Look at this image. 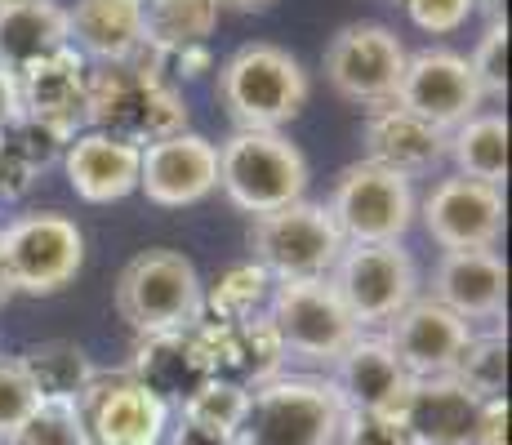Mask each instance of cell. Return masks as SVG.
<instances>
[{"label": "cell", "instance_id": "4dcf8cb0", "mask_svg": "<svg viewBox=\"0 0 512 445\" xmlns=\"http://www.w3.org/2000/svg\"><path fill=\"white\" fill-rule=\"evenodd\" d=\"M450 379L464 392H472L481 405L486 401H504L508 397V334L490 330V334H472L459 352Z\"/></svg>", "mask_w": 512, "mask_h": 445}, {"label": "cell", "instance_id": "f35d334b", "mask_svg": "<svg viewBox=\"0 0 512 445\" xmlns=\"http://www.w3.org/2000/svg\"><path fill=\"white\" fill-rule=\"evenodd\" d=\"M36 178H41V174H36L32 165H27V161H18V156L9 152L5 143H0V205H14V201H23V196L36 187Z\"/></svg>", "mask_w": 512, "mask_h": 445}, {"label": "cell", "instance_id": "7402d4cb", "mask_svg": "<svg viewBox=\"0 0 512 445\" xmlns=\"http://www.w3.org/2000/svg\"><path fill=\"white\" fill-rule=\"evenodd\" d=\"M361 143H366V161L383 165V170L401 178H419L446 156V134L437 125L419 121L401 103H383L366 112L361 125Z\"/></svg>", "mask_w": 512, "mask_h": 445}, {"label": "cell", "instance_id": "d590c367", "mask_svg": "<svg viewBox=\"0 0 512 445\" xmlns=\"http://www.w3.org/2000/svg\"><path fill=\"white\" fill-rule=\"evenodd\" d=\"M36 405H41V397H36L32 379L23 374V365L0 356V437L5 441L14 437V432L32 419Z\"/></svg>", "mask_w": 512, "mask_h": 445}, {"label": "cell", "instance_id": "f1b7e54d", "mask_svg": "<svg viewBox=\"0 0 512 445\" xmlns=\"http://www.w3.org/2000/svg\"><path fill=\"white\" fill-rule=\"evenodd\" d=\"M446 152L464 178L504 187L508 178V116L504 112H477L459 130L446 134Z\"/></svg>", "mask_w": 512, "mask_h": 445}, {"label": "cell", "instance_id": "8fae6325", "mask_svg": "<svg viewBox=\"0 0 512 445\" xmlns=\"http://www.w3.org/2000/svg\"><path fill=\"white\" fill-rule=\"evenodd\" d=\"M401 72H406V45L383 23H348L326 45V81L357 107L392 103Z\"/></svg>", "mask_w": 512, "mask_h": 445}, {"label": "cell", "instance_id": "4fadbf2b", "mask_svg": "<svg viewBox=\"0 0 512 445\" xmlns=\"http://www.w3.org/2000/svg\"><path fill=\"white\" fill-rule=\"evenodd\" d=\"M423 232L446 250H495L504 236V187L450 174L419 201Z\"/></svg>", "mask_w": 512, "mask_h": 445}, {"label": "cell", "instance_id": "7dc6e473", "mask_svg": "<svg viewBox=\"0 0 512 445\" xmlns=\"http://www.w3.org/2000/svg\"><path fill=\"white\" fill-rule=\"evenodd\" d=\"M0 143H5V130H0Z\"/></svg>", "mask_w": 512, "mask_h": 445}, {"label": "cell", "instance_id": "30bf717a", "mask_svg": "<svg viewBox=\"0 0 512 445\" xmlns=\"http://www.w3.org/2000/svg\"><path fill=\"white\" fill-rule=\"evenodd\" d=\"M268 321L277 330L285 356H303V361H334L352 339H357V321L339 303L330 276L317 281H277L268 299Z\"/></svg>", "mask_w": 512, "mask_h": 445}, {"label": "cell", "instance_id": "d4e9b609", "mask_svg": "<svg viewBox=\"0 0 512 445\" xmlns=\"http://www.w3.org/2000/svg\"><path fill=\"white\" fill-rule=\"evenodd\" d=\"M67 41L94 63H125L143 49L139 0H76L67 9Z\"/></svg>", "mask_w": 512, "mask_h": 445}, {"label": "cell", "instance_id": "ffe728a7", "mask_svg": "<svg viewBox=\"0 0 512 445\" xmlns=\"http://www.w3.org/2000/svg\"><path fill=\"white\" fill-rule=\"evenodd\" d=\"M388 348L397 352L401 370L410 379H432V374H450L464 352V343L472 339V325H464L455 312H446L432 299L406 303L397 316L388 321Z\"/></svg>", "mask_w": 512, "mask_h": 445}, {"label": "cell", "instance_id": "60d3db41", "mask_svg": "<svg viewBox=\"0 0 512 445\" xmlns=\"http://www.w3.org/2000/svg\"><path fill=\"white\" fill-rule=\"evenodd\" d=\"M477 445H508V397L481 405L477 423Z\"/></svg>", "mask_w": 512, "mask_h": 445}, {"label": "cell", "instance_id": "b9f144b4", "mask_svg": "<svg viewBox=\"0 0 512 445\" xmlns=\"http://www.w3.org/2000/svg\"><path fill=\"white\" fill-rule=\"evenodd\" d=\"M18 116H23V103H18V76H9L5 67H0V130L14 125Z\"/></svg>", "mask_w": 512, "mask_h": 445}, {"label": "cell", "instance_id": "bcb514c9", "mask_svg": "<svg viewBox=\"0 0 512 445\" xmlns=\"http://www.w3.org/2000/svg\"><path fill=\"white\" fill-rule=\"evenodd\" d=\"M388 5H406V0H388Z\"/></svg>", "mask_w": 512, "mask_h": 445}, {"label": "cell", "instance_id": "5b68a950", "mask_svg": "<svg viewBox=\"0 0 512 445\" xmlns=\"http://www.w3.org/2000/svg\"><path fill=\"white\" fill-rule=\"evenodd\" d=\"M343 245L348 241L339 236L330 210L317 201H294L285 210L259 214L250 223L254 263L272 281H317V276H330Z\"/></svg>", "mask_w": 512, "mask_h": 445}, {"label": "cell", "instance_id": "9c48e42d", "mask_svg": "<svg viewBox=\"0 0 512 445\" xmlns=\"http://www.w3.org/2000/svg\"><path fill=\"white\" fill-rule=\"evenodd\" d=\"M0 259L14 294H58L85 263V236L67 214H23L0 232Z\"/></svg>", "mask_w": 512, "mask_h": 445}, {"label": "cell", "instance_id": "1f68e13d", "mask_svg": "<svg viewBox=\"0 0 512 445\" xmlns=\"http://www.w3.org/2000/svg\"><path fill=\"white\" fill-rule=\"evenodd\" d=\"M9 445H90L81 428V414L67 401H41L32 410V419L9 437Z\"/></svg>", "mask_w": 512, "mask_h": 445}, {"label": "cell", "instance_id": "74e56055", "mask_svg": "<svg viewBox=\"0 0 512 445\" xmlns=\"http://www.w3.org/2000/svg\"><path fill=\"white\" fill-rule=\"evenodd\" d=\"M401 9L410 14V23H415L419 32L450 36V32H459V27L468 23V14L477 5H472V0H406Z\"/></svg>", "mask_w": 512, "mask_h": 445}, {"label": "cell", "instance_id": "7bdbcfd3", "mask_svg": "<svg viewBox=\"0 0 512 445\" xmlns=\"http://www.w3.org/2000/svg\"><path fill=\"white\" fill-rule=\"evenodd\" d=\"M472 5H477L490 23H504V14H508V0H472Z\"/></svg>", "mask_w": 512, "mask_h": 445}, {"label": "cell", "instance_id": "603a6c76", "mask_svg": "<svg viewBox=\"0 0 512 445\" xmlns=\"http://www.w3.org/2000/svg\"><path fill=\"white\" fill-rule=\"evenodd\" d=\"M139 156H143L139 147L121 143V138L85 130L67 143L63 170L81 201L112 205V201H125L130 192H139Z\"/></svg>", "mask_w": 512, "mask_h": 445}, {"label": "cell", "instance_id": "8992f818", "mask_svg": "<svg viewBox=\"0 0 512 445\" xmlns=\"http://www.w3.org/2000/svg\"><path fill=\"white\" fill-rule=\"evenodd\" d=\"M326 210L348 245H388L410 232L419 201L410 178L383 170L374 161H357L339 170Z\"/></svg>", "mask_w": 512, "mask_h": 445}, {"label": "cell", "instance_id": "d6986e66", "mask_svg": "<svg viewBox=\"0 0 512 445\" xmlns=\"http://www.w3.org/2000/svg\"><path fill=\"white\" fill-rule=\"evenodd\" d=\"M85 81H90V63L72 45L32 63L27 72H18L23 116L72 143L85 130Z\"/></svg>", "mask_w": 512, "mask_h": 445}, {"label": "cell", "instance_id": "ba28073f", "mask_svg": "<svg viewBox=\"0 0 512 445\" xmlns=\"http://www.w3.org/2000/svg\"><path fill=\"white\" fill-rule=\"evenodd\" d=\"M339 397L317 379H272L250 392L236 445H326L339 419Z\"/></svg>", "mask_w": 512, "mask_h": 445}, {"label": "cell", "instance_id": "cb8c5ba5", "mask_svg": "<svg viewBox=\"0 0 512 445\" xmlns=\"http://www.w3.org/2000/svg\"><path fill=\"white\" fill-rule=\"evenodd\" d=\"M130 379L143 392H152L161 405H183L192 392H201L210 383V370H205L196 334L179 330V334H147V339H139L130 361Z\"/></svg>", "mask_w": 512, "mask_h": 445}, {"label": "cell", "instance_id": "d6a6232c", "mask_svg": "<svg viewBox=\"0 0 512 445\" xmlns=\"http://www.w3.org/2000/svg\"><path fill=\"white\" fill-rule=\"evenodd\" d=\"M250 410V392L245 388H232V383H205L201 392H192L179 414L192 423H205V428H219V432H236Z\"/></svg>", "mask_w": 512, "mask_h": 445}, {"label": "cell", "instance_id": "e0dca14e", "mask_svg": "<svg viewBox=\"0 0 512 445\" xmlns=\"http://www.w3.org/2000/svg\"><path fill=\"white\" fill-rule=\"evenodd\" d=\"M330 365H334L330 388L343 410L397 419L401 401H406V392H410V374L401 370L397 352L388 348L383 334H357Z\"/></svg>", "mask_w": 512, "mask_h": 445}, {"label": "cell", "instance_id": "44dd1931", "mask_svg": "<svg viewBox=\"0 0 512 445\" xmlns=\"http://www.w3.org/2000/svg\"><path fill=\"white\" fill-rule=\"evenodd\" d=\"M428 299L455 312L464 325L499 321L508 303V267L495 250H446L432 267Z\"/></svg>", "mask_w": 512, "mask_h": 445}, {"label": "cell", "instance_id": "7c38bea8", "mask_svg": "<svg viewBox=\"0 0 512 445\" xmlns=\"http://www.w3.org/2000/svg\"><path fill=\"white\" fill-rule=\"evenodd\" d=\"M392 103L415 112L419 121L437 125L441 134H450L481 112L486 94H481L464 54H455V49H419V54H406V72H401Z\"/></svg>", "mask_w": 512, "mask_h": 445}, {"label": "cell", "instance_id": "9a60e30c", "mask_svg": "<svg viewBox=\"0 0 512 445\" xmlns=\"http://www.w3.org/2000/svg\"><path fill=\"white\" fill-rule=\"evenodd\" d=\"M76 414L90 445H161L170 428V405L143 392L130 374L94 379L76 401Z\"/></svg>", "mask_w": 512, "mask_h": 445}, {"label": "cell", "instance_id": "83f0119b", "mask_svg": "<svg viewBox=\"0 0 512 445\" xmlns=\"http://www.w3.org/2000/svg\"><path fill=\"white\" fill-rule=\"evenodd\" d=\"M219 9V0H139L143 45L156 49L161 58L192 45H210Z\"/></svg>", "mask_w": 512, "mask_h": 445}, {"label": "cell", "instance_id": "2e32d148", "mask_svg": "<svg viewBox=\"0 0 512 445\" xmlns=\"http://www.w3.org/2000/svg\"><path fill=\"white\" fill-rule=\"evenodd\" d=\"M219 187V147L205 134H174L165 143L143 147L139 156V192L161 210L201 205Z\"/></svg>", "mask_w": 512, "mask_h": 445}, {"label": "cell", "instance_id": "52a82bcc", "mask_svg": "<svg viewBox=\"0 0 512 445\" xmlns=\"http://www.w3.org/2000/svg\"><path fill=\"white\" fill-rule=\"evenodd\" d=\"M330 285L357 330H370V325H388L406 303H415L419 267L401 241L343 245L339 263L330 267Z\"/></svg>", "mask_w": 512, "mask_h": 445}, {"label": "cell", "instance_id": "f546056e", "mask_svg": "<svg viewBox=\"0 0 512 445\" xmlns=\"http://www.w3.org/2000/svg\"><path fill=\"white\" fill-rule=\"evenodd\" d=\"M272 285L277 281L254 259L223 267L201 290L205 321H250V316H263V308H268V299H272Z\"/></svg>", "mask_w": 512, "mask_h": 445}, {"label": "cell", "instance_id": "8d00e7d4", "mask_svg": "<svg viewBox=\"0 0 512 445\" xmlns=\"http://www.w3.org/2000/svg\"><path fill=\"white\" fill-rule=\"evenodd\" d=\"M326 445H406V437H401V428L392 419L361 414V410H339Z\"/></svg>", "mask_w": 512, "mask_h": 445}, {"label": "cell", "instance_id": "ac0fdd59", "mask_svg": "<svg viewBox=\"0 0 512 445\" xmlns=\"http://www.w3.org/2000/svg\"><path fill=\"white\" fill-rule=\"evenodd\" d=\"M392 423L401 428L406 445H477L481 401L459 388L450 374L410 379V392Z\"/></svg>", "mask_w": 512, "mask_h": 445}, {"label": "cell", "instance_id": "e575fe53", "mask_svg": "<svg viewBox=\"0 0 512 445\" xmlns=\"http://www.w3.org/2000/svg\"><path fill=\"white\" fill-rule=\"evenodd\" d=\"M5 147L18 156V161H27L36 174H45L54 161H63L67 152V138H58L54 130H45V125L27 121V116H18L14 125H5Z\"/></svg>", "mask_w": 512, "mask_h": 445}, {"label": "cell", "instance_id": "ee69618b", "mask_svg": "<svg viewBox=\"0 0 512 445\" xmlns=\"http://www.w3.org/2000/svg\"><path fill=\"white\" fill-rule=\"evenodd\" d=\"M219 5H228V9H241V14H259V9H268L272 0H219Z\"/></svg>", "mask_w": 512, "mask_h": 445}, {"label": "cell", "instance_id": "836d02e7", "mask_svg": "<svg viewBox=\"0 0 512 445\" xmlns=\"http://www.w3.org/2000/svg\"><path fill=\"white\" fill-rule=\"evenodd\" d=\"M468 67H472V76H477V85L486 98L508 94V23L486 27V36H481L477 49H472Z\"/></svg>", "mask_w": 512, "mask_h": 445}, {"label": "cell", "instance_id": "6da1fadb", "mask_svg": "<svg viewBox=\"0 0 512 445\" xmlns=\"http://www.w3.org/2000/svg\"><path fill=\"white\" fill-rule=\"evenodd\" d=\"M85 125L130 147H152L187 130L183 94L165 81L161 54L139 49L125 63H98L85 81Z\"/></svg>", "mask_w": 512, "mask_h": 445}, {"label": "cell", "instance_id": "3957f363", "mask_svg": "<svg viewBox=\"0 0 512 445\" xmlns=\"http://www.w3.org/2000/svg\"><path fill=\"white\" fill-rule=\"evenodd\" d=\"M219 187L241 214H272L303 201L308 156L281 130H232L219 143Z\"/></svg>", "mask_w": 512, "mask_h": 445}, {"label": "cell", "instance_id": "f6af8a7d", "mask_svg": "<svg viewBox=\"0 0 512 445\" xmlns=\"http://www.w3.org/2000/svg\"><path fill=\"white\" fill-rule=\"evenodd\" d=\"M14 299V281H9V272H5V259H0V308Z\"/></svg>", "mask_w": 512, "mask_h": 445}, {"label": "cell", "instance_id": "5bb4252c", "mask_svg": "<svg viewBox=\"0 0 512 445\" xmlns=\"http://www.w3.org/2000/svg\"><path fill=\"white\" fill-rule=\"evenodd\" d=\"M196 343H201L210 383H232V388H263V383L281 379L285 348L272 330L268 312L250 316V321H201L196 325Z\"/></svg>", "mask_w": 512, "mask_h": 445}, {"label": "cell", "instance_id": "ab89813d", "mask_svg": "<svg viewBox=\"0 0 512 445\" xmlns=\"http://www.w3.org/2000/svg\"><path fill=\"white\" fill-rule=\"evenodd\" d=\"M170 445H236V432L205 428V423H192L179 414V423L170 428Z\"/></svg>", "mask_w": 512, "mask_h": 445}, {"label": "cell", "instance_id": "484cf974", "mask_svg": "<svg viewBox=\"0 0 512 445\" xmlns=\"http://www.w3.org/2000/svg\"><path fill=\"white\" fill-rule=\"evenodd\" d=\"M67 9L54 0H0V67L9 76L67 49Z\"/></svg>", "mask_w": 512, "mask_h": 445}, {"label": "cell", "instance_id": "7a4b0ae2", "mask_svg": "<svg viewBox=\"0 0 512 445\" xmlns=\"http://www.w3.org/2000/svg\"><path fill=\"white\" fill-rule=\"evenodd\" d=\"M219 103L236 130H281L308 103V72L281 45H241L219 67Z\"/></svg>", "mask_w": 512, "mask_h": 445}, {"label": "cell", "instance_id": "4316f807", "mask_svg": "<svg viewBox=\"0 0 512 445\" xmlns=\"http://www.w3.org/2000/svg\"><path fill=\"white\" fill-rule=\"evenodd\" d=\"M23 365V374L32 379L36 397L41 401H67L76 405L85 397V388L98 379L90 352L72 339H49V343H32L23 356H14Z\"/></svg>", "mask_w": 512, "mask_h": 445}, {"label": "cell", "instance_id": "277c9868", "mask_svg": "<svg viewBox=\"0 0 512 445\" xmlns=\"http://www.w3.org/2000/svg\"><path fill=\"white\" fill-rule=\"evenodd\" d=\"M201 290V276L179 250H143L116 281V312L139 339L196 330L205 321Z\"/></svg>", "mask_w": 512, "mask_h": 445}]
</instances>
